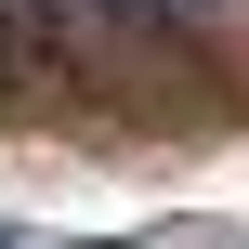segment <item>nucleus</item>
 Listing matches in <instances>:
<instances>
[{"label": "nucleus", "mask_w": 249, "mask_h": 249, "mask_svg": "<svg viewBox=\"0 0 249 249\" xmlns=\"http://www.w3.org/2000/svg\"><path fill=\"white\" fill-rule=\"evenodd\" d=\"M131 13H236V0H131Z\"/></svg>", "instance_id": "f257e3e1"}]
</instances>
